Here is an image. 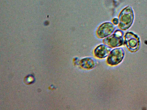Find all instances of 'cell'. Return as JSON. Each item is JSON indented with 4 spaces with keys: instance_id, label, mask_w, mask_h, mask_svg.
Returning a JSON list of instances; mask_svg holds the SVG:
<instances>
[{
    "instance_id": "1",
    "label": "cell",
    "mask_w": 147,
    "mask_h": 110,
    "mask_svg": "<svg viewBox=\"0 0 147 110\" xmlns=\"http://www.w3.org/2000/svg\"><path fill=\"white\" fill-rule=\"evenodd\" d=\"M134 13L132 9L128 6L120 12L119 17V27L122 30H126L131 25L134 20Z\"/></svg>"
},
{
    "instance_id": "2",
    "label": "cell",
    "mask_w": 147,
    "mask_h": 110,
    "mask_svg": "<svg viewBox=\"0 0 147 110\" xmlns=\"http://www.w3.org/2000/svg\"><path fill=\"white\" fill-rule=\"evenodd\" d=\"M123 32L121 30H118L111 35L105 38L103 42L111 48L120 46L123 44L124 40Z\"/></svg>"
},
{
    "instance_id": "3",
    "label": "cell",
    "mask_w": 147,
    "mask_h": 110,
    "mask_svg": "<svg viewBox=\"0 0 147 110\" xmlns=\"http://www.w3.org/2000/svg\"><path fill=\"white\" fill-rule=\"evenodd\" d=\"M124 56V52L122 48H115L111 50L108 55L107 62L111 65H117L121 62Z\"/></svg>"
},
{
    "instance_id": "4",
    "label": "cell",
    "mask_w": 147,
    "mask_h": 110,
    "mask_svg": "<svg viewBox=\"0 0 147 110\" xmlns=\"http://www.w3.org/2000/svg\"><path fill=\"white\" fill-rule=\"evenodd\" d=\"M125 42L127 48L131 52H135L139 48L140 40L138 37L131 32L126 33L125 36Z\"/></svg>"
},
{
    "instance_id": "5",
    "label": "cell",
    "mask_w": 147,
    "mask_h": 110,
    "mask_svg": "<svg viewBox=\"0 0 147 110\" xmlns=\"http://www.w3.org/2000/svg\"><path fill=\"white\" fill-rule=\"evenodd\" d=\"M115 29L113 23L110 22L104 23L97 29L96 34L98 37L103 38H106L113 33Z\"/></svg>"
},
{
    "instance_id": "6",
    "label": "cell",
    "mask_w": 147,
    "mask_h": 110,
    "mask_svg": "<svg viewBox=\"0 0 147 110\" xmlns=\"http://www.w3.org/2000/svg\"><path fill=\"white\" fill-rule=\"evenodd\" d=\"M111 48L105 44H101L97 46L94 51L95 56L103 58L108 56L111 51Z\"/></svg>"
},
{
    "instance_id": "7",
    "label": "cell",
    "mask_w": 147,
    "mask_h": 110,
    "mask_svg": "<svg viewBox=\"0 0 147 110\" xmlns=\"http://www.w3.org/2000/svg\"><path fill=\"white\" fill-rule=\"evenodd\" d=\"M96 60L92 57H86L82 59L80 62V66L86 69H91L94 68L96 64Z\"/></svg>"
},
{
    "instance_id": "8",
    "label": "cell",
    "mask_w": 147,
    "mask_h": 110,
    "mask_svg": "<svg viewBox=\"0 0 147 110\" xmlns=\"http://www.w3.org/2000/svg\"><path fill=\"white\" fill-rule=\"evenodd\" d=\"M34 78L32 76H28L25 78V82L28 84H30L33 82Z\"/></svg>"
},
{
    "instance_id": "9",
    "label": "cell",
    "mask_w": 147,
    "mask_h": 110,
    "mask_svg": "<svg viewBox=\"0 0 147 110\" xmlns=\"http://www.w3.org/2000/svg\"><path fill=\"white\" fill-rule=\"evenodd\" d=\"M112 22L114 24L117 25L119 23V19L117 18H114L113 19Z\"/></svg>"
}]
</instances>
